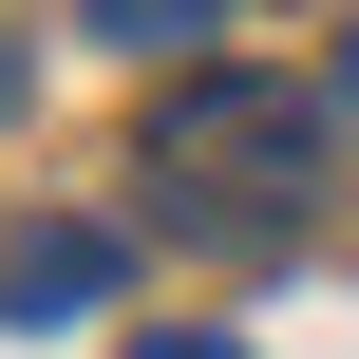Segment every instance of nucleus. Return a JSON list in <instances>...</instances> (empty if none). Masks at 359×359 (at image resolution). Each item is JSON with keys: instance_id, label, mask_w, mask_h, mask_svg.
<instances>
[{"instance_id": "nucleus-3", "label": "nucleus", "mask_w": 359, "mask_h": 359, "mask_svg": "<svg viewBox=\"0 0 359 359\" xmlns=\"http://www.w3.org/2000/svg\"><path fill=\"white\" fill-rule=\"evenodd\" d=\"M76 19H95V38H114V57H189V38H208V19H227V0H76Z\"/></svg>"}, {"instance_id": "nucleus-1", "label": "nucleus", "mask_w": 359, "mask_h": 359, "mask_svg": "<svg viewBox=\"0 0 359 359\" xmlns=\"http://www.w3.org/2000/svg\"><path fill=\"white\" fill-rule=\"evenodd\" d=\"M133 170H151V227H189V246H284V227L322 208V95H303V76L208 57V76H170V95H151Z\"/></svg>"}, {"instance_id": "nucleus-6", "label": "nucleus", "mask_w": 359, "mask_h": 359, "mask_svg": "<svg viewBox=\"0 0 359 359\" xmlns=\"http://www.w3.org/2000/svg\"><path fill=\"white\" fill-rule=\"evenodd\" d=\"M341 95H359V38H341Z\"/></svg>"}, {"instance_id": "nucleus-2", "label": "nucleus", "mask_w": 359, "mask_h": 359, "mask_svg": "<svg viewBox=\"0 0 359 359\" xmlns=\"http://www.w3.org/2000/svg\"><path fill=\"white\" fill-rule=\"evenodd\" d=\"M76 303H114V227H19L0 246V322H76Z\"/></svg>"}, {"instance_id": "nucleus-4", "label": "nucleus", "mask_w": 359, "mask_h": 359, "mask_svg": "<svg viewBox=\"0 0 359 359\" xmlns=\"http://www.w3.org/2000/svg\"><path fill=\"white\" fill-rule=\"evenodd\" d=\"M133 359H246V341H227V322H151Z\"/></svg>"}, {"instance_id": "nucleus-5", "label": "nucleus", "mask_w": 359, "mask_h": 359, "mask_svg": "<svg viewBox=\"0 0 359 359\" xmlns=\"http://www.w3.org/2000/svg\"><path fill=\"white\" fill-rule=\"evenodd\" d=\"M0 114H19V38H0Z\"/></svg>"}]
</instances>
